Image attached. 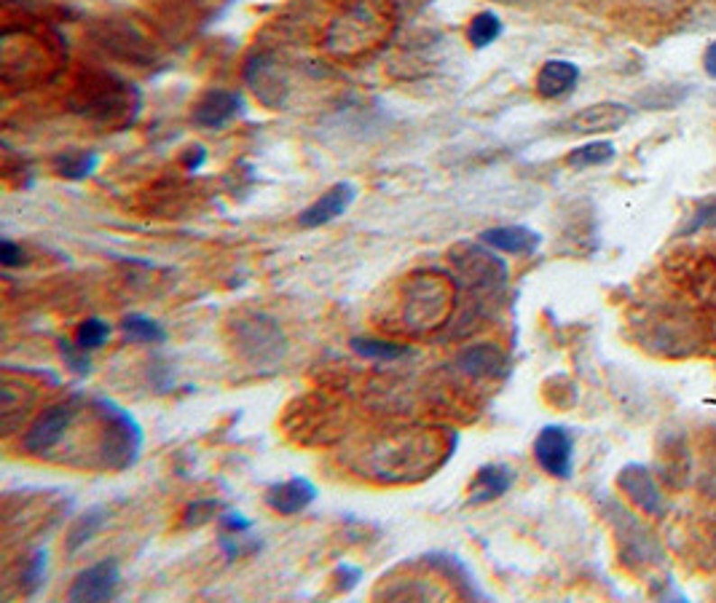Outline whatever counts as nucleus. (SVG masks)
Segmentation results:
<instances>
[{"label":"nucleus","mask_w":716,"mask_h":603,"mask_svg":"<svg viewBox=\"0 0 716 603\" xmlns=\"http://www.w3.org/2000/svg\"><path fill=\"white\" fill-rule=\"evenodd\" d=\"M512 489V470L508 464H486L478 470L470 489V504H486L505 497Z\"/></svg>","instance_id":"nucleus-17"},{"label":"nucleus","mask_w":716,"mask_h":603,"mask_svg":"<svg viewBox=\"0 0 716 603\" xmlns=\"http://www.w3.org/2000/svg\"><path fill=\"white\" fill-rule=\"evenodd\" d=\"M118 585H121V569L113 558H105L76 577L73 588L68 590V598L89 603L110 601L118 593Z\"/></svg>","instance_id":"nucleus-10"},{"label":"nucleus","mask_w":716,"mask_h":603,"mask_svg":"<svg viewBox=\"0 0 716 603\" xmlns=\"http://www.w3.org/2000/svg\"><path fill=\"white\" fill-rule=\"evenodd\" d=\"M317 499V486L308 478H290L266 491V504L280 515H298Z\"/></svg>","instance_id":"nucleus-14"},{"label":"nucleus","mask_w":716,"mask_h":603,"mask_svg":"<svg viewBox=\"0 0 716 603\" xmlns=\"http://www.w3.org/2000/svg\"><path fill=\"white\" fill-rule=\"evenodd\" d=\"M500 3H537V0H500Z\"/></svg>","instance_id":"nucleus-35"},{"label":"nucleus","mask_w":716,"mask_h":603,"mask_svg":"<svg viewBox=\"0 0 716 603\" xmlns=\"http://www.w3.org/2000/svg\"><path fill=\"white\" fill-rule=\"evenodd\" d=\"M617 486L628 499L636 504L644 515H663L666 512V497L657 486L655 475L644 464H625L617 475Z\"/></svg>","instance_id":"nucleus-8"},{"label":"nucleus","mask_w":716,"mask_h":603,"mask_svg":"<svg viewBox=\"0 0 716 603\" xmlns=\"http://www.w3.org/2000/svg\"><path fill=\"white\" fill-rule=\"evenodd\" d=\"M614 142L610 140H593V142H585L580 148H574L569 156H566V164L574 167V169H591V167H601V164H610L614 159Z\"/></svg>","instance_id":"nucleus-20"},{"label":"nucleus","mask_w":716,"mask_h":603,"mask_svg":"<svg viewBox=\"0 0 716 603\" xmlns=\"http://www.w3.org/2000/svg\"><path fill=\"white\" fill-rule=\"evenodd\" d=\"M220 504L215 499H202V502H194L188 509H186V525H202L207 520H212V515L217 512Z\"/></svg>","instance_id":"nucleus-30"},{"label":"nucleus","mask_w":716,"mask_h":603,"mask_svg":"<svg viewBox=\"0 0 716 603\" xmlns=\"http://www.w3.org/2000/svg\"><path fill=\"white\" fill-rule=\"evenodd\" d=\"M258 547H261V542L252 539L250 531H242V534L223 531V536H220V550H223L228 558H244V555L255 553Z\"/></svg>","instance_id":"nucleus-28"},{"label":"nucleus","mask_w":716,"mask_h":603,"mask_svg":"<svg viewBox=\"0 0 716 603\" xmlns=\"http://www.w3.org/2000/svg\"><path fill=\"white\" fill-rule=\"evenodd\" d=\"M454 260H456V269H459L470 293H478L486 298L502 296V290L508 285V266L497 255H491L483 247L470 244V247H462Z\"/></svg>","instance_id":"nucleus-5"},{"label":"nucleus","mask_w":716,"mask_h":603,"mask_svg":"<svg viewBox=\"0 0 716 603\" xmlns=\"http://www.w3.org/2000/svg\"><path fill=\"white\" fill-rule=\"evenodd\" d=\"M242 110V97L228 89H212L194 105L191 121L202 129H220L231 123Z\"/></svg>","instance_id":"nucleus-13"},{"label":"nucleus","mask_w":716,"mask_h":603,"mask_svg":"<svg viewBox=\"0 0 716 603\" xmlns=\"http://www.w3.org/2000/svg\"><path fill=\"white\" fill-rule=\"evenodd\" d=\"M502 35V19L494 14V11H481L470 19L467 24V41L475 46V49H486L491 46L497 38Z\"/></svg>","instance_id":"nucleus-23"},{"label":"nucleus","mask_w":716,"mask_h":603,"mask_svg":"<svg viewBox=\"0 0 716 603\" xmlns=\"http://www.w3.org/2000/svg\"><path fill=\"white\" fill-rule=\"evenodd\" d=\"M46 563H49L46 550H35V553L24 561V569H22V590H24L27 596H35V593L43 588V580H46Z\"/></svg>","instance_id":"nucleus-26"},{"label":"nucleus","mask_w":716,"mask_h":603,"mask_svg":"<svg viewBox=\"0 0 716 603\" xmlns=\"http://www.w3.org/2000/svg\"><path fill=\"white\" fill-rule=\"evenodd\" d=\"M481 242L508 255H531L539 250L542 236L528 225H497L481 233Z\"/></svg>","instance_id":"nucleus-15"},{"label":"nucleus","mask_w":716,"mask_h":603,"mask_svg":"<svg viewBox=\"0 0 716 603\" xmlns=\"http://www.w3.org/2000/svg\"><path fill=\"white\" fill-rule=\"evenodd\" d=\"M338 577H344V580H341V588H344V590H352V588H357V582H360L363 571H360L357 566L341 563V566H338Z\"/></svg>","instance_id":"nucleus-33"},{"label":"nucleus","mask_w":716,"mask_h":603,"mask_svg":"<svg viewBox=\"0 0 716 603\" xmlns=\"http://www.w3.org/2000/svg\"><path fill=\"white\" fill-rule=\"evenodd\" d=\"M121 330L129 341H140V343H164L167 341V330L145 314H126L121 319Z\"/></svg>","instance_id":"nucleus-21"},{"label":"nucleus","mask_w":716,"mask_h":603,"mask_svg":"<svg viewBox=\"0 0 716 603\" xmlns=\"http://www.w3.org/2000/svg\"><path fill=\"white\" fill-rule=\"evenodd\" d=\"M451 288L437 274L413 277L408 285V301H406V319H410L413 330H427L443 324L448 308H451Z\"/></svg>","instance_id":"nucleus-3"},{"label":"nucleus","mask_w":716,"mask_h":603,"mask_svg":"<svg viewBox=\"0 0 716 603\" xmlns=\"http://www.w3.org/2000/svg\"><path fill=\"white\" fill-rule=\"evenodd\" d=\"M97 153H92V151H73V153H62V156H57V161H54V167H57V172L62 175V178H68V180H84V178H89L92 172H95V167H97Z\"/></svg>","instance_id":"nucleus-25"},{"label":"nucleus","mask_w":716,"mask_h":603,"mask_svg":"<svg viewBox=\"0 0 716 603\" xmlns=\"http://www.w3.org/2000/svg\"><path fill=\"white\" fill-rule=\"evenodd\" d=\"M711 228H716V194L701 199L693 206L690 217L679 225L676 236L679 239H687V236H695L701 231H711Z\"/></svg>","instance_id":"nucleus-24"},{"label":"nucleus","mask_w":716,"mask_h":603,"mask_svg":"<svg viewBox=\"0 0 716 603\" xmlns=\"http://www.w3.org/2000/svg\"><path fill=\"white\" fill-rule=\"evenodd\" d=\"M676 274L693 298L716 308V252L684 255V260L676 263Z\"/></svg>","instance_id":"nucleus-11"},{"label":"nucleus","mask_w":716,"mask_h":603,"mask_svg":"<svg viewBox=\"0 0 716 603\" xmlns=\"http://www.w3.org/2000/svg\"><path fill=\"white\" fill-rule=\"evenodd\" d=\"M387 14L373 0H357L327 30V49L335 57H354L368 46H376L387 32Z\"/></svg>","instance_id":"nucleus-2"},{"label":"nucleus","mask_w":716,"mask_h":603,"mask_svg":"<svg viewBox=\"0 0 716 603\" xmlns=\"http://www.w3.org/2000/svg\"><path fill=\"white\" fill-rule=\"evenodd\" d=\"M0 263H3L5 269H16V266H22V263H24V252H22V247H16L11 239H3V242H0Z\"/></svg>","instance_id":"nucleus-31"},{"label":"nucleus","mask_w":716,"mask_h":603,"mask_svg":"<svg viewBox=\"0 0 716 603\" xmlns=\"http://www.w3.org/2000/svg\"><path fill=\"white\" fill-rule=\"evenodd\" d=\"M107 517H110V509L103 507V504L89 507L84 515H78L76 523L70 525L68 536H65V547H68V553H78L87 542H92V539H95V536L105 528Z\"/></svg>","instance_id":"nucleus-19"},{"label":"nucleus","mask_w":716,"mask_h":603,"mask_svg":"<svg viewBox=\"0 0 716 603\" xmlns=\"http://www.w3.org/2000/svg\"><path fill=\"white\" fill-rule=\"evenodd\" d=\"M354 196H357V188L352 183H335L333 188H327L314 204H308L307 209L298 215V223L304 228L327 225V223H333L335 217H341L352 206Z\"/></svg>","instance_id":"nucleus-12"},{"label":"nucleus","mask_w":716,"mask_h":603,"mask_svg":"<svg viewBox=\"0 0 716 603\" xmlns=\"http://www.w3.org/2000/svg\"><path fill=\"white\" fill-rule=\"evenodd\" d=\"M703 70H706L711 78H716V41L714 43H709L706 51H703Z\"/></svg>","instance_id":"nucleus-34"},{"label":"nucleus","mask_w":716,"mask_h":603,"mask_svg":"<svg viewBox=\"0 0 716 603\" xmlns=\"http://www.w3.org/2000/svg\"><path fill=\"white\" fill-rule=\"evenodd\" d=\"M580 68L569 59H547L537 73V92L545 100H561L574 92Z\"/></svg>","instance_id":"nucleus-16"},{"label":"nucleus","mask_w":716,"mask_h":603,"mask_svg":"<svg viewBox=\"0 0 716 603\" xmlns=\"http://www.w3.org/2000/svg\"><path fill=\"white\" fill-rule=\"evenodd\" d=\"M534 459L537 464L553 478H572L574 470V440L564 426H545L534 440Z\"/></svg>","instance_id":"nucleus-7"},{"label":"nucleus","mask_w":716,"mask_h":603,"mask_svg":"<svg viewBox=\"0 0 716 603\" xmlns=\"http://www.w3.org/2000/svg\"><path fill=\"white\" fill-rule=\"evenodd\" d=\"M236 346L252 365L277 362L288 349L280 324L263 314L236 322Z\"/></svg>","instance_id":"nucleus-6"},{"label":"nucleus","mask_w":716,"mask_h":603,"mask_svg":"<svg viewBox=\"0 0 716 603\" xmlns=\"http://www.w3.org/2000/svg\"><path fill=\"white\" fill-rule=\"evenodd\" d=\"M107 335H110V324L105 319H100V316H89V319H84L78 324L76 343L84 346L87 352H92V349H100L103 346L105 341H107Z\"/></svg>","instance_id":"nucleus-27"},{"label":"nucleus","mask_w":716,"mask_h":603,"mask_svg":"<svg viewBox=\"0 0 716 603\" xmlns=\"http://www.w3.org/2000/svg\"><path fill=\"white\" fill-rule=\"evenodd\" d=\"M220 525H223V531H231V534H242V531H252V520L250 517H244L242 512H225L223 517H220Z\"/></svg>","instance_id":"nucleus-32"},{"label":"nucleus","mask_w":716,"mask_h":603,"mask_svg":"<svg viewBox=\"0 0 716 603\" xmlns=\"http://www.w3.org/2000/svg\"><path fill=\"white\" fill-rule=\"evenodd\" d=\"M352 349L365 357V360H373V362H395V360H403L410 349L406 343H395V341H376V338H354L352 341Z\"/></svg>","instance_id":"nucleus-22"},{"label":"nucleus","mask_w":716,"mask_h":603,"mask_svg":"<svg viewBox=\"0 0 716 603\" xmlns=\"http://www.w3.org/2000/svg\"><path fill=\"white\" fill-rule=\"evenodd\" d=\"M505 365V354L491 346V343H478V346H470L459 354V368L467 373V376H497Z\"/></svg>","instance_id":"nucleus-18"},{"label":"nucleus","mask_w":716,"mask_h":603,"mask_svg":"<svg viewBox=\"0 0 716 603\" xmlns=\"http://www.w3.org/2000/svg\"><path fill=\"white\" fill-rule=\"evenodd\" d=\"M78 413H81V397H70V400L57 402V405L46 407L30 424V429L24 432V437H22L24 451L32 453V456L51 453L57 445L65 443L68 432L73 429V424L78 418Z\"/></svg>","instance_id":"nucleus-4"},{"label":"nucleus","mask_w":716,"mask_h":603,"mask_svg":"<svg viewBox=\"0 0 716 603\" xmlns=\"http://www.w3.org/2000/svg\"><path fill=\"white\" fill-rule=\"evenodd\" d=\"M60 354H62L65 365H68L73 373L87 376V373L92 370V360H89V352H87L84 346H78V343L62 338V341H60Z\"/></svg>","instance_id":"nucleus-29"},{"label":"nucleus","mask_w":716,"mask_h":603,"mask_svg":"<svg viewBox=\"0 0 716 603\" xmlns=\"http://www.w3.org/2000/svg\"><path fill=\"white\" fill-rule=\"evenodd\" d=\"M703 322L693 308L657 306L641 322V343L663 357H687L703 346Z\"/></svg>","instance_id":"nucleus-1"},{"label":"nucleus","mask_w":716,"mask_h":603,"mask_svg":"<svg viewBox=\"0 0 716 603\" xmlns=\"http://www.w3.org/2000/svg\"><path fill=\"white\" fill-rule=\"evenodd\" d=\"M633 110L622 102H599L591 107H583L572 118L561 123L566 134H601V132H617L630 121Z\"/></svg>","instance_id":"nucleus-9"}]
</instances>
